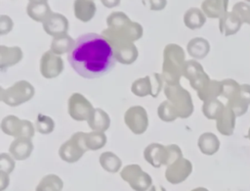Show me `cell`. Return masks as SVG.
<instances>
[{
	"label": "cell",
	"mask_w": 250,
	"mask_h": 191,
	"mask_svg": "<svg viewBox=\"0 0 250 191\" xmlns=\"http://www.w3.org/2000/svg\"><path fill=\"white\" fill-rule=\"evenodd\" d=\"M75 41L67 61L77 74L84 78H99L112 71L116 60L104 36L90 32L80 35Z\"/></svg>",
	"instance_id": "obj_1"
},
{
	"label": "cell",
	"mask_w": 250,
	"mask_h": 191,
	"mask_svg": "<svg viewBox=\"0 0 250 191\" xmlns=\"http://www.w3.org/2000/svg\"><path fill=\"white\" fill-rule=\"evenodd\" d=\"M107 28L104 29L102 35L108 42L129 41L134 42L143 36V26L136 22H132L123 12H112L106 18Z\"/></svg>",
	"instance_id": "obj_2"
},
{
	"label": "cell",
	"mask_w": 250,
	"mask_h": 191,
	"mask_svg": "<svg viewBox=\"0 0 250 191\" xmlns=\"http://www.w3.org/2000/svg\"><path fill=\"white\" fill-rule=\"evenodd\" d=\"M185 63V51L180 45L169 43L164 47L161 75L166 84H180Z\"/></svg>",
	"instance_id": "obj_3"
},
{
	"label": "cell",
	"mask_w": 250,
	"mask_h": 191,
	"mask_svg": "<svg viewBox=\"0 0 250 191\" xmlns=\"http://www.w3.org/2000/svg\"><path fill=\"white\" fill-rule=\"evenodd\" d=\"M182 157V150L177 144L164 146L160 143H150L144 150V158L146 162L153 167L169 166Z\"/></svg>",
	"instance_id": "obj_4"
},
{
	"label": "cell",
	"mask_w": 250,
	"mask_h": 191,
	"mask_svg": "<svg viewBox=\"0 0 250 191\" xmlns=\"http://www.w3.org/2000/svg\"><path fill=\"white\" fill-rule=\"evenodd\" d=\"M34 86L26 80H19L8 88H0V99L10 107L21 106L33 98Z\"/></svg>",
	"instance_id": "obj_5"
},
{
	"label": "cell",
	"mask_w": 250,
	"mask_h": 191,
	"mask_svg": "<svg viewBox=\"0 0 250 191\" xmlns=\"http://www.w3.org/2000/svg\"><path fill=\"white\" fill-rule=\"evenodd\" d=\"M164 94L167 100L175 108L179 118L187 119L192 114L193 105L190 94L188 90L181 86V84H166L164 86Z\"/></svg>",
	"instance_id": "obj_6"
},
{
	"label": "cell",
	"mask_w": 250,
	"mask_h": 191,
	"mask_svg": "<svg viewBox=\"0 0 250 191\" xmlns=\"http://www.w3.org/2000/svg\"><path fill=\"white\" fill-rule=\"evenodd\" d=\"M85 132L78 131L71 135V137L62 143L59 149L60 158L69 164L79 161L85 152L88 151L84 142Z\"/></svg>",
	"instance_id": "obj_7"
},
{
	"label": "cell",
	"mask_w": 250,
	"mask_h": 191,
	"mask_svg": "<svg viewBox=\"0 0 250 191\" xmlns=\"http://www.w3.org/2000/svg\"><path fill=\"white\" fill-rule=\"evenodd\" d=\"M121 178L135 191H147L152 184L151 176L137 164H131L120 171Z\"/></svg>",
	"instance_id": "obj_8"
},
{
	"label": "cell",
	"mask_w": 250,
	"mask_h": 191,
	"mask_svg": "<svg viewBox=\"0 0 250 191\" xmlns=\"http://www.w3.org/2000/svg\"><path fill=\"white\" fill-rule=\"evenodd\" d=\"M1 130L5 134L15 138L26 137L32 139L35 133V127L31 121L27 119H21L14 115L6 116L2 119Z\"/></svg>",
	"instance_id": "obj_9"
},
{
	"label": "cell",
	"mask_w": 250,
	"mask_h": 191,
	"mask_svg": "<svg viewBox=\"0 0 250 191\" xmlns=\"http://www.w3.org/2000/svg\"><path fill=\"white\" fill-rule=\"evenodd\" d=\"M163 78L159 73H152L136 79L131 85V92L138 97L150 95L156 98L163 88Z\"/></svg>",
	"instance_id": "obj_10"
},
{
	"label": "cell",
	"mask_w": 250,
	"mask_h": 191,
	"mask_svg": "<svg viewBox=\"0 0 250 191\" xmlns=\"http://www.w3.org/2000/svg\"><path fill=\"white\" fill-rule=\"evenodd\" d=\"M95 108L81 93H72L67 100V113L76 121H85L90 119Z\"/></svg>",
	"instance_id": "obj_11"
},
{
	"label": "cell",
	"mask_w": 250,
	"mask_h": 191,
	"mask_svg": "<svg viewBox=\"0 0 250 191\" xmlns=\"http://www.w3.org/2000/svg\"><path fill=\"white\" fill-rule=\"evenodd\" d=\"M124 122L136 135L145 133L148 127V116L142 106H132L124 114Z\"/></svg>",
	"instance_id": "obj_12"
},
{
	"label": "cell",
	"mask_w": 250,
	"mask_h": 191,
	"mask_svg": "<svg viewBox=\"0 0 250 191\" xmlns=\"http://www.w3.org/2000/svg\"><path fill=\"white\" fill-rule=\"evenodd\" d=\"M40 73L43 77L47 79H52L59 76L64 70V64L59 55H56L51 50L46 51L41 59L39 64Z\"/></svg>",
	"instance_id": "obj_13"
},
{
	"label": "cell",
	"mask_w": 250,
	"mask_h": 191,
	"mask_svg": "<svg viewBox=\"0 0 250 191\" xmlns=\"http://www.w3.org/2000/svg\"><path fill=\"white\" fill-rule=\"evenodd\" d=\"M192 165L185 158H180L167 166L165 170V178L171 184H179L184 182L191 173Z\"/></svg>",
	"instance_id": "obj_14"
},
{
	"label": "cell",
	"mask_w": 250,
	"mask_h": 191,
	"mask_svg": "<svg viewBox=\"0 0 250 191\" xmlns=\"http://www.w3.org/2000/svg\"><path fill=\"white\" fill-rule=\"evenodd\" d=\"M110 45L113 49L115 60L122 65L133 64L139 56L138 48L134 42L115 41L110 42Z\"/></svg>",
	"instance_id": "obj_15"
},
{
	"label": "cell",
	"mask_w": 250,
	"mask_h": 191,
	"mask_svg": "<svg viewBox=\"0 0 250 191\" xmlns=\"http://www.w3.org/2000/svg\"><path fill=\"white\" fill-rule=\"evenodd\" d=\"M43 29L47 34L53 37L67 34L68 21L65 16L60 13H52L43 23Z\"/></svg>",
	"instance_id": "obj_16"
},
{
	"label": "cell",
	"mask_w": 250,
	"mask_h": 191,
	"mask_svg": "<svg viewBox=\"0 0 250 191\" xmlns=\"http://www.w3.org/2000/svg\"><path fill=\"white\" fill-rule=\"evenodd\" d=\"M183 76H185L189 81L190 86L196 90H199L203 86L205 79H207L200 64L194 60H188L185 63Z\"/></svg>",
	"instance_id": "obj_17"
},
{
	"label": "cell",
	"mask_w": 250,
	"mask_h": 191,
	"mask_svg": "<svg viewBox=\"0 0 250 191\" xmlns=\"http://www.w3.org/2000/svg\"><path fill=\"white\" fill-rule=\"evenodd\" d=\"M33 143L30 138L18 137L9 147V153L17 161H24L28 159L33 151Z\"/></svg>",
	"instance_id": "obj_18"
},
{
	"label": "cell",
	"mask_w": 250,
	"mask_h": 191,
	"mask_svg": "<svg viewBox=\"0 0 250 191\" xmlns=\"http://www.w3.org/2000/svg\"><path fill=\"white\" fill-rule=\"evenodd\" d=\"M23 53L19 46L8 47L0 46V71L5 72L7 69L17 65L22 60Z\"/></svg>",
	"instance_id": "obj_19"
},
{
	"label": "cell",
	"mask_w": 250,
	"mask_h": 191,
	"mask_svg": "<svg viewBox=\"0 0 250 191\" xmlns=\"http://www.w3.org/2000/svg\"><path fill=\"white\" fill-rule=\"evenodd\" d=\"M97 11V6L94 0H75L73 3V12L77 20L88 23L90 22Z\"/></svg>",
	"instance_id": "obj_20"
},
{
	"label": "cell",
	"mask_w": 250,
	"mask_h": 191,
	"mask_svg": "<svg viewBox=\"0 0 250 191\" xmlns=\"http://www.w3.org/2000/svg\"><path fill=\"white\" fill-rule=\"evenodd\" d=\"M89 127L94 131H106L110 126V118L101 108H95L92 116L87 120Z\"/></svg>",
	"instance_id": "obj_21"
},
{
	"label": "cell",
	"mask_w": 250,
	"mask_h": 191,
	"mask_svg": "<svg viewBox=\"0 0 250 191\" xmlns=\"http://www.w3.org/2000/svg\"><path fill=\"white\" fill-rule=\"evenodd\" d=\"M26 13L28 17L33 21L43 24L53 12L48 2H42V3L29 2L26 6Z\"/></svg>",
	"instance_id": "obj_22"
},
{
	"label": "cell",
	"mask_w": 250,
	"mask_h": 191,
	"mask_svg": "<svg viewBox=\"0 0 250 191\" xmlns=\"http://www.w3.org/2000/svg\"><path fill=\"white\" fill-rule=\"evenodd\" d=\"M75 42L76 41L68 34L53 37L50 50L59 56L65 53H69L74 48Z\"/></svg>",
	"instance_id": "obj_23"
},
{
	"label": "cell",
	"mask_w": 250,
	"mask_h": 191,
	"mask_svg": "<svg viewBox=\"0 0 250 191\" xmlns=\"http://www.w3.org/2000/svg\"><path fill=\"white\" fill-rule=\"evenodd\" d=\"M107 138L104 132L102 131H91L85 132L84 142L88 151H97L104 148L106 144Z\"/></svg>",
	"instance_id": "obj_24"
},
{
	"label": "cell",
	"mask_w": 250,
	"mask_h": 191,
	"mask_svg": "<svg viewBox=\"0 0 250 191\" xmlns=\"http://www.w3.org/2000/svg\"><path fill=\"white\" fill-rule=\"evenodd\" d=\"M99 162L104 170L111 172V173L117 172L122 166V162H121L120 158L117 155H115L114 153L109 152V151L102 153L100 155Z\"/></svg>",
	"instance_id": "obj_25"
},
{
	"label": "cell",
	"mask_w": 250,
	"mask_h": 191,
	"mask_svg": "<svg viewBox=\"0 0 250 191\" xmlns=\"http://www.w3.org/2000/svg\"><path fill=\"white\" fill-rule=\"evenodd\" d=\"M63 188V181L57 174H47L42 177L37 184L35 191H62Z\"/></svg>",
	"instance_id": "obj_26"
},
{
	"label": "cell",
	"mask_w": 250,
	"mask_h": 191,
	"mask_svg": "<svg viewBox=\"0 0 250 191\" xmlns=\"http://www.w3.org/2000/svg\"><path fill=\"white\" fill-rule=\"evenodd\" d=\"M187 49H188V53L191 57L195 59H200L207 54L208 44L202 38H193L188 43Z\"/></svg>",
	"instance_id": "obj_27"
},
{
	"label": "cell",
	"mask_w": 250,
	"mask_h": 191,
	"mask_svg": "<svg viewBox=\"0 0 250 191\" xmlns=\"http://www.w3.org/2000/svg\"><path fill=\"white\" fill-rule=\"evenodd\" d=\"M184 23L187 27L195 29L204 24V17L198 9L190 8L184 15Z\"/></svg>",
	"instance_id": "obj_28"
},
{
	"label": "cell",
	"mask_w": 250,
	"mask_h": 191,
	"mask_svg": "<svg viewBox=\"0 0 250 191\" xmlns=\"http://www.w3.org/2000/svg\"><path fill=\"white\" fill-rule=\"evenodd\" d=\"M157 115L159 119L165 122L174 121L179 118L175 108L168 100H164L160 103V105L157 108Z\"/></svg>",
	"instance_id": "obj_29"
},
{
	"label": "cell",
	"mask_w": 250,
	"mask_h": 191,
	"mask_svg": "<svg viewBox=\"0 0 250 191\" xmlns=\"http://www.w3.org/2000/svg\"><path fill=\"white\" fill-rule=\"evenodd\" d=\"M35 129L41 134H50L55 129V121L51 117L39 114L36 118Z\"/></svg>",
	"instance_id": "obj_30"
},
{
	"label": "cell",
	"mask_w": 250,
	"mask_h": 191,
	"mask_svg": "<svg viewBox=\"0 0 250 191\" xmlns=\"http://www.w3.org/2000/svg\"><path fill=\"white\" fill-rule=\"evenodd\" d=\"M198 147L204 154H211L216 151L217 144L216 139L212 134H202L198 139Z\"/></svg>",
	"instance_id": "obj_31"
},
{
	"label": "cell",
	"mask_w": 250,
	"mask_h": 191,
	"mask_svg": "<svg viewBox=\"0 0 250 191\" xmlns=\"http://www.w3.org/2000/svg\"><path fill=\"white\" fill-rule=\"evenodd\" d=\"M16 167L15 160L11 154L2 153L0 155V170H3L7 173H11Z\"/></svg>",
	"instance_id": "obj_32"
},
{
	"label": "cell",
	"mask_w": 250,
	"mask_h": 191,
	"mask_svg": "<svg viewBox=\"0 0 250 191\" xmlns=\"http://www.w3.org/2000/svg\"><path fill=\"white\" fill-rule=\"evenodd\" d=\"M14 26L12 19L7 15L0 16V35H5L9 33Z\"/></svg>",
	"instance_id": "obj_33"
},
{
	"label": "cell",
	"mask_w": 250,
	"mask_h": 191,
	"mask_svg": "<svg viewBox=\"0 0 250 191\" xmlns=\"http://www.w3.org/2000/svg\"><path fill=\"white\" fill-rule=\"evenodd\" d=\"M151 11H161L167 5V0H148Z\"/></svg>",
	"instance_id": "obj_34"
},
{
	"label": "cell",
	"mask_w": 250,
	"mask_h": 191,
	"mask_svg": "<svg viewBox=\"0 0 250 191\" xmlns=\"http://www.w3.org/2000/svg\"><path fill=\"white\" fill-rule=\"evenodd\" d=\"M10 184L9 173L0 170V191H4Z\"/></svg>",
	"instance_id": "obj_35"
},
{
	"label": "cell",
	"mask_w": 250,
	"mask_h": 191,
	"mask_svg": "<svg viewBox=\"0 0 250 191\" xmlns=\"http://www.w3.org/2000/svg\"><path fill=\"white\" fill-rule=\"evenodd\" d=\"M101 2L106 8H114L120 4L121 0H101Z\"/></svg>",
	"instance_id": "obj_36"
},
{
	"label": "cell",
	"mask_w": 250,
	"mask_h": 191,
	"mask_svg": "<svg viewBox=\"0 0 250 191\" xmlns=\"http://www.w3.org/2000/svg\"><path fill=\"white\" fill-rule=\"evenodd\" d=\"M148 191H166L164 187L162 186H151Z\"/></svg>",
	"instance_id": "obj_37"
},
{
	"label": "cell",
	"mask_w": 250,
	"mask_h": 191,
	"mask_svg": "<svg viewBox=\"0 0 250 191\" xmlns=\"http://www.w3.org/2000/svg\"><path fill=\"white\" fill-rule=\"evenodd\" d=\"M29 2H33V3H42V2H47L48 0H28Z\"/></svg>",
	"instance_id": "obj_38"
},
{
	"label": "cell",
	"mask_w": 250,
	"mask_h": 191,
	"mask_svg": "<svg viewBox=\"0 0 250 191\" xmlns=\"http://www.w3.org/2000/svg\"><path fill=\"white\" fill-rule=\"evenodd\" d=\"M191 191H208V190H207V189H205V188H201V187H198V188L192 189Z\"/></svg>",
	"instance_id": "obj_39"
}]
</instances>
